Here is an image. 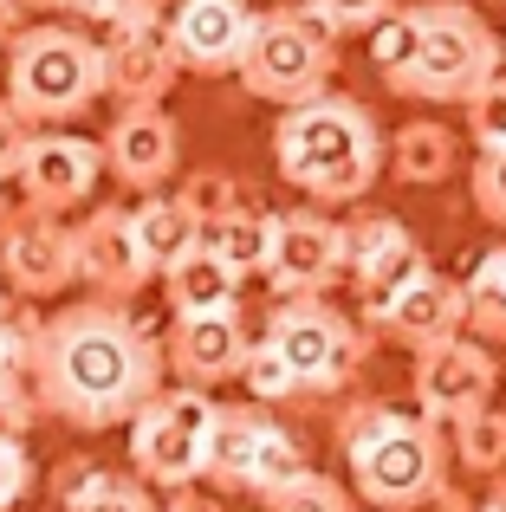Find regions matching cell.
I'll return each mask as SVG.
<instances>
[{
    "label": "cell",
    "instance_id": "d6a6232c",
    "mask_svg": "<svg viewBox=\"0 0 506 512\" xmlns=\"http://www.w3.org/2000/svg\"><path fill=\"white\" fill-rule=\"evenodd\" d=\"M26 357H33V338L0 318V415H20V376H26Z\"/></svg>",
    "mask_w": 506,
    "mask_h": 512
},
{
    "label": "cell",
    "instance_id": "7402d4cb",
    "mask_svg": "<svg viewBox=\"0 0 506 512\" xmlns=\"http://www.w3.org/2000/svg\"><path fill=\"white\" fill-rule=\"evenodd\" d=\"M130 227H137V240H143V260L163 273L169 260H176L182 247H195V214L182 208V195H150L137 214H130Z\"/></svg>",
    "mask_w": 506,
    "mask_h": 512
},
{
    "label": "cell",
    "instance_id": "44dd1931",
    "mask_svg": "<svg viewBox=\"0 0 506 512\" xmlns=\"http://www.w3.org/2000/svg\"><path fill=\"white\" fill-rule=\"evenodd\" d=\"M299 474H312V467H305V454H299V441H292L286 428H273V422H253V435H247V448H241V474H234V487L279 493V487H292Z\"/></svg>",
    "mask_w": 506,
    "mask_h": 512
},
{
    "label": "cell",
    "instance_id": "277c9868",
    "mask_svg": "<svg viewBox=\"0 0 506 512\" xmlns=\"http://www.w3.org/2000/svg\"><path fill=\"white\" fill-rule=\"evenodd\" d=\"M338 65V26L312 7H266L253 20V46L241 59V85L266 104H305L325 91Z\"/></svg>",
    "mask_w": 506,
    "mask_h": 512
},
{
    "label": "cell",
    "instance_id": "7bdbcfd3",
    "mask_svg": "<svg viewBox=\"0 0 506 512\" xmlns=\"http://www.w3.org/2000/svg\"><path fill=\"white\" fill-rule=\"evenodd\" d=\"M176 512H202V506H176Z\"/></svg>",
    "mask_w": 506,
    "mask_h": 512
},
{
    "label": "cell",
    "instance_id": "f35d334b",
    "mask_svg": "<svg viewBox=\"0 0 506 512\" xmlns=\"http://www.w3.org/2000/svg\"><path fill=\"white\" fill-rule=\"evenodd\" d=\"M20 0H0V46H13V39H20Z\"/></svg>",
    "mask_w": 506,
    "mask_h": 512
},
{
    "label": "cell",
    "instance_id": "f6af8a7d",
    "mask_svg": "<svg viewBox=\"0 0 506 512\" xmlns=\"http://www.w3.org/2000/svg\"><path fill=\"white\" fill-rule=\"evenodd\" d=\"M474 512H487V506H474Z\"/></svg>",
    "mask_w": 506,
    "mask_h": 512
},
{
    "label": "cell",
    "instance_id": "5bb4252c",
    "mask_svg": "<svg viewBox=\"0 0 506 512\" xmlns=\"http://www.w3.org/2000/svg\"><path fill=\"white\" fill-rule=\"evenodd\" d=\"M13 175L39 214H65L98 188V150L85 137H65V130H39V137H26V156Z\"/></svg>",
    "mask_w": 506,
    "mask_h": 512
},
{
    "label": "cell",
    "instance_id": "60d3db41",
    "mask_svg": "<svg viewBox=\"0 0 506 512\" xmlns=\"http://www.w3.org/2000/svg\"><path fill=\"white\" fill-rule=\"evenodd\" d=\"M487 512H506V480H500L494 493H487Z\"/></svg>",
    "mask_w": 506,
    "mask_h": 512
},
{
    "label": "cell",
    "instance_id": "f546056e",
    "mask_svg": "<svg viewBox=\"0 0 506 512\" xmlns=\"http://www.w3.org/2000/svg\"><path fill=\"white\" fill-rule=\"evenodd\" d=\"M468 137L481 143V150H506V72H494L468 98Z\"/></svg>",
    "mask_w": 506,
    "mask_h": 512
},
{
    "label": "cell",
    "instance_id": "f1b7e54d",
    "mask_svg": "<svg viewBox=\"0 0 506 512\" xmlns=\"http://www.w3.org/2000/svg\"><path fill=\"white\" fill-rule=\"evenodd\" d=\"M241 383H247V396H253V402H286V396H299V376H292V363L279 357V350L266 344V338L247 350Z\"/></svg>",
    "mask_w": 506,
    "mask_h": 512
},
{
    "label": "cell",
    "instance_id": "9a60e30c",
    "mask_svg": "<svg viewBox=\"0 0 506 512\" xmlns=\"http://www.w3.org/2000/svg\"><path fill=\"white\" fill-rule=\"evenodd\" d=\"M0 266H7V279L26 292V299H52V292H65L78 279L72 266V227H59L52 214H20V221L0 227Z\"/></svg>",
    "mask_w": 506,
    "mask_h": 512
},
{
    "label": "cell",
    "instance_id": "ab89813d",
    "mask_svg": "<svg viewBox=\"0 0 506 512\" xmlns=\"http://www.w3.org/2000/svg\"><path fill=\"white\" fill-rule=\"evenodd\" d=\"M20 7H26V13H72L78 0H20Z\"/></svg>",
    "mask_w": 506,
    "mask_h": 512
},
{
    "label": "cell",
    "instance_id": "d6986e66",
    "mask_svg": "<svg viewBox=\"0 0 506 512\" xmlns=\"http://www.w3.org/2000/svg\"><path fill=\"white\" fill-rule=\"evenodd\" d=\"M461 325H468V299H461V286H455V279H442V273L409 279V292L390 305V318H383L390 338H403V344H416V350L455 338Z\"/></svg>",
    "mask_w": 506,
    "mask_h": 512
},
{
    "label": "cell",
    "instance_id": "9c48e42d",
    "mask_svg": "<svg viewBox=\"0 0 506 512\" xmlns=\"http://www.w3.org/2000/svg\"><path fill=\"white\" fill-rule=\"evenodd\" d=\"M351 273V234L325 214H279L273 221V253H266V279L286 299H318Z\"/></svg>",
    "mask_w": 506,
    "mask_h": 512
},
{
    "label": "cell",
    "instance_id": "ba28073f",
    "mask_svg": "<svg viewBox=\"0 0 506 512\" xmlns=\"http://www.w3.org/2000/svg\"><path fill=\"white\" fill-rule=\"evenodd\" d=\"M266 344H273L279 357L292 363L299 389H338L344 376L357 370V357H364V344H357L351 318L331 312V305H318V299H292L286 312H273V325H266Z\"/></svg>",
    "mask_w": 506,
    "mask_h": 512
},
{
    "label": "cell",
    "instance_id": "cb8c5ba5",
    "mask_svg": "<svg viewBox=\"0 0 506 512\" xmlns=\"http://www.w3.org/2000/svg\"><path fill=\"white\" fill-rule=\"evenodd\" d=\"M390 143H396V175L403 182H442L455 169V130L442 124H403Z\"/></svg>",
    "mask_w": 506,
    "mask_h": 512
},
{
    "label": "cell",
    "instance_id": "b9f144b4",
    "mask_svg": "<svg viewBox=\"0 0 506 512\" xmlns=\"http://www.w3.org/2000/svg\"><path fill=\"white\" fill-rule=\"evenodd\" d=\"M0 227H7V201H0Z\"/></svg>",
    "mask_w": 506,
    "mask_h": 512
},
{
    "label": "cell",
    "instance_id": "e575fe53",
    "mask_svg": "<svg viewBox=\"0 0 506 512\" xmlns=\"http://www.w3.org/2000/svg\"><path fill=\"white\" fill-rule=\"evenodd\" d=\"M318 20H331L338 33H370L383 13H396V0H305Z\"/></svg>",
    "mask_w": 506,
    "mask_h": 512
},
{
    "label": "cell",
    "instance_id": "83f0119b",
    "mask_svg": "<svg viewBox=\"0 0 506 512\" xmlns=\"http://www.w3.org/2000/svg\"><path fill=\"white\" fill-rule=\"evenodd\" d=\"M455 454L461 467H474V474H500L506 467V415L500 409H474L455 422Z\"/></svg>",
    "mask_w": 506,
    "mask_h": 512
},
{
    "label": "cell",
    "instance_id": "8992f818",
    "mask_svg": "<svg viewBox=\"0 0 506 512\" xmlns=\"http://www.w3.org/2000/svg\"><path fill=\"white\" fill-rule=\"evenodd\" d=\"M215 402H202V389H156L137 415H130V461L150 487H189L208 474L215 454Z\"/></svg>",
    "mask_w": 506,
    "mask_h": 512
},
{
    "label": "cell",
    "instance_id": "8d00e7d4",
    "mask_svg": "<svg viewBox=\"0 0 506 512\" xmlns=\"http://www.w3.org/2000/svg\"><path fill=\"white\" fill-rule=\"evenodd\" d=\"M26 493H33V461L13 435H0V512H13Z\"/></svg>",
    "mask_w": 506,
    "mask_h": 512
},
{
    "label": "cell",
    "instance_id": "d590c367",
    "mask_svg": "<svg viewBox=\"0 0 506 512\" xmlns=\"http://www.w3.org/2000/svg\"><path fill=\"white\" fill-rule=\"evenodd\" d=\"M104 33H124V26H156L163 20V0H78Z\"/></svg>",
    "mask_w": 506,
    "mask_h": 512
},
{
    "label": "cell",
    "instance_id": "1f68e13d",
    "mask_svg": "<svg viewBox=\"0 0 506 512\" xmlns=\"http://www.w3.org/2000/svg\"><path fill=\"white\" fill-rule=\"evenodd\" d=\"M182 208L195 214V234H202V227L228 221V214L241 208V201H234V182H228V175H195V182L182 188Z\"/></svg>",
    "mask_w": 506,
    "mask_h": 512
},
{
    "label": "cell",
    "instance_id": "ffe728a7",
    "mask_svg": "<svg viewBox=\"0 0 506 512\" xmlns=\"http://www.w3.org/2000/svg\"><path fill=\"white\" fill-rule=\"evenodd\" d=\"M163 286H169V299H176V312H234L241 273H234L215 247L195 240V247H182L176 260L163 266Z\"/></svg>",
    "mask_w": 506,
    "mask_h": 512
},
{
    "label": "cell",
    "instance_id": "d4e9b609",
    "mask_svg": "<svg viewBox=\"0 0 506 512\" xmlns=\"http://www.w3.org/2000/svg\"><path fill=\"white\" fill-rule=\"evenodd\" d=\"M461 299H468V325H474V338L500 344V338H506V247H494L481 266H474L468 286H461Z\"/></svg>",
    "mask_w": 506,
    "mask_h": 512
},
{
    "label": "cell",
    "instance_id": "603a6c76",
    "mask_svg": "<svg viewBox=\"0 0 506 512\" xmlns=\"http://www.w3.org/2000/svg\"><path fill=\"white\" fill-rule=\"evenodd\" d=\"M202 247H215L221 260L234 266V273H266V253H273V221L266 214H247V208H234L228 221H215V227H202Z\"/></svg>",
    "mask_w": 506,
    "mask_h": 512
},
{
    "label": "cell",
    "instance_id": "52a82bcc",
    "mask_svg": "<svg viewBox=\"0 0 506 512\" xmlns=\"http://www.w3.org/2000/svg\"><path fill=\"white\" fill-rule=\"evenodd\" d=\"M357 474V493L383 512H416L442 493L448 474V448L429 422H409V415H390L377 435L364 441L357 454H344Z\"/></svg>",
    "mask_w": 506,
    "mask_h": 512
},
{
    "label": "cell",
    "instance_id": "74e56055",
    "mask_svg": "<svg viewBox=\"0 0 506 512\" xmlns=\"http://www.w3.org/2000/svg\"><path fill=\"white\" fill-rule=\"evenodd\" d=\"M20 156H26V117L13 104H0V182L20 169Z\"/></svg>",
    "mask_w": 506,
    "mask_h": 512
},
{
    "label": "cell",
    "instance_id": "4fadbf2b",
    "mask_svg": "<svg viewBox=\"0 0 506 512\" xmlns=\"http://www.w3.org/2000/svg\"><path fill=\"white\" fill-rule=\"evenodd\" d=\"M72 266L98 299H130V292L156 273V266L143 260V240H137V227H130L124 208H98L85 227H72Z\"/></svg>",
    "mask_w": 506,
    "mask_h": 512
},
{
    "label": "cell",
    "instance_id": "7a4b0ae2",
    "mask_svg": "<svg viewBox=\"0 0 506 512\" xmlns=\"http://www.w3.org/2000/svg\"><path fill=\"white\" fill-rule=\"evenodd\" d=\"M273 156H279V175L299 195L357 201V195H370V182L383 169V137L364 104L318 91L305 104H286V117L273 130Z\"/></svg>",
    "mask_w": 506,
    "mask_h": 512
},
{
    "label": "cell",
    "instance_id": "5b68a950",
    "mask_svg": "<svg viewBox=\"0 0 506 512\" xmlns=\"http://www.w3.org/2000/svg\"><path fill=\"white\" fill-rule=\"evenodd\" d=\"M500 52H506L500 33L474 7L429 0L422 7V46H416V65H409L403 91L409 98H429V104H468L500 72Z\"/></svg>",
    "mask_w": 506,
    "mask_h": 512
},
{
    "label": "cell",
    "instance_id": "ee69618b",
    "mask_svg": "<svg viewBox=\"0 0 506 512\" xmlns=\"http://www.w3.org/2000/svg\"><path fill=\"white\" fill-rule=\"evenodd\" d=\"M0 312H7V299H0Z\"/></svg>",
    "mask_w": 506,
    "mask_h": 512
},
{
    "label": "cell",
    "instance_id": "2e32d148",
    "mask_svg": "<svg viewBox=\"0 0 506 512\" xmlns=\"http://www.w3.org/2000/svg\"><path fill=\"white\" fill-rule=\"evenodd\" d=\"M247 350H253V338L234 312H176L169 363H176L195 389H215V383H228V376H241Z\"/></svg>",
    "mask_w": 506,
    "mask_h": 512
},
{
    "label": "cell",
    "instance_id": "ac0fdd59",
    "mask_svg": "<svg viewBox=\"0 0 506 512\" xmlns=\"http://www.w3.org/2000/svg\"><path fill=\"white\" fill-rule=\"evenodd\" d=\"M176 46H169V33H156V26H124V33H111V46H104V91H117V98L130 104H156L169 91V78H176Z\"/></svg>",
    "mask_w": 506,
    "mask_h": 512
},
{
    "label": "cell",
    "instance_id": "e0dca14e",
    "mask_svg": "<svg viewBox=\"0 0 506 512\" xmlns=\"http://www.w3.org/2000/svg\"><path fill=\"white\" fill-rule=\"evenodd\" d=\"M176 156H182V137L156 104H130L111 124V137H104V163L130 188H163L176 175Z\"/></svg>",
    "mask_w": 506,
    "mask_h": 512
},
{
    "label": "cell",
    "instance_id": "6da1fadb",
    "mask_svg": "<svg viewBox=\"0 0 506 512\" xmlns=\"http://www.w3.org/2000/svg\"><path fill=\"white\" fill-rule=\"evenodd\" d=\"M33 396L72 428H117L156 396L163 357L117 305H72L33 331Z\"/></svg>",
    "mask_w": 506,
    "mask_h": 512
},
{
    "label": "cell",
    "instance_id": "3957f363",
    "mask_svg": "<svg viewBox=\"0 0 506 512\" xmlns=\"http://www.w3.org/2000/svg\"><path fill=\"white\" fill-rule=\"evenodd\" d=\"M104 91V46H91L72 26H33L13 39L7 59V104L33 124H65V117L91 111Z\"/></svg>",
    "mask_w": 506,
    "mask_h": 512
},
{
    "label": "cell",
    "instance_id": "4dcf8cb0",
    "mask_svg": "<svg viewBox=\"0 0 506 512\" xmlns=\"http://www.w3.org/2000/svg\"><path fill=\"white\" fill-rule=\"evenodd\" d=\"M273 512H351V493L325 474H299L292 487L273 493Z\"/></svg>",
    "mask_w": 506,
    "mask_h": 512
},
{
    "label": "cell",
    "instance_id": "30bf717a",
    "mask_svg": "<svg viewBox=\"0 0 506 512\" xmlns=\"http://www.w3.org/2000/svg\"><path fill=\"white\" fill-rule=\"evenodd\" d=\"M494 383H500V363L474 338H461V331L416 357V402H422L429 422H461V415L487 409V402H494Z\"/></svg>",
    "mask_w": 506,
    "mask_h": 512
},
{
    "label": "cell",
    "instance_id": "484cf974",
    "mask_svg": "<svg viewBox=\"0 0 506 512\" xmlns=\"http://www.w3.org/2000/svg\"><path fill=\"white\" fill-rule=\"evenodd\" d=\"M416 46H422V7H396L370 26V59H377V72L390 78L396 91H403L409 65H416Z\"/></svg>",
    "mask_w": 506,
    "mask_h": 512
},
{
    "label": "cell",
    "instance_id": "836d02e7",
    "mask_svg": "<svg viewBox=\"0 0 506 512\" xmlns=\"http://www.w3.org/2000/svg\"><path fill=\"white\" fill-rule=\"evenodd\" d=\"M474 208L494 227H506V150H481V163H474Z\"/></svg>",
    "mask_w": 506,
    "mask_h": 512
},
{
    "label": "cell",
    "instance_id": "8fae6325",
    "mask_svg": "<svg viewBox=\"0 0 506 512\" xmlns=\"http://www.w3.org/2000/svg\"><path fill=\"white\" fill-rule=\"evenodd\" d=\"M344 234H351V273H357V292H364V312L383 325L390 305L409 292V279L429 273V260H422L416 234L403 221H390V214H364Z\"/></svg>",
    "mask_w": 506,
    "mask_h": 512
},
{
    "label": "cell",
    "instance_id": "4316f807",
    "mask_svg": "<svg viewBox=\"0 0 506 512\" xmlns=\"http://www.w3.org/2000/svg\"><path fill=\"white\" fill-rule=\"evenodd\" d=\"M65 506L72 512H156L137 480H111V474H91V467L65 474Z\"/></svg>",
    "mask_w": 506,
    "mask_h": 512
},
{
    "label": "cell",
    "instance_id": "7c38bea8",
    "mask_svg": "<svg viewBox=\"0 0 506 512\" xmlns=\"http://www.w3.org/2000/svg\"><path fill=\"white\" fill-rule=\"evenodd\" d=\"M253 20L260 13L247 0H182L176 20H169V46H176V59L189 72H208V78L241 72L253 46Z\"/></svg>",
    "mask_w": 506,
    "mask_h": 512
}]
</instances>
